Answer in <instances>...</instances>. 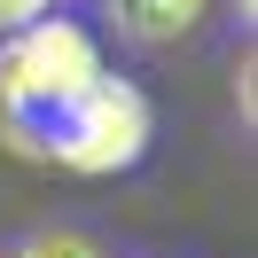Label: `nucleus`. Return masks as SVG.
Returning <instances> with one entry per match:
<instances>
[{
	"label": "nucleus",
	"mask_w": 258,
	"mask_h": 258,
	"mask_svg": "<svg viewBox=\"0 0 258 258\" xmlns=\"http://www.w3.org/2000/svg\"><path fill=\"white\" fill-rule=\"evenodd\" d=\"M94 71H102V47L71 16L16 24V39L0 47V141L32 164H55V133Z\"/></svg>",
	"instance_id": "1"
},
{
	"label": "nucleus",
	"mask_w": 258,
	"mask_h": 258,
	"mask_svg": "<svg viewBox=\"0 0 258 258\" xmlns=\"http://www.w3.org/2000/svg\"><path fill=\"white\" fill-rule=\"evenodd\" d=\"M149 133H157V117H149V94L133 79H110V71H94V79L79 86V102H71L63 133H55V164H71V172H125V164L149 157Z\"/></svg>",
	"instance_id": "2"
},
{
	"label": "nucleus",
	"mask_w": 258,
	"mask_h": 258,
	"mask_svg": "<svg viewBox=\"0 0 258 258\" xmlns=\"http://www.w3.org/2000/svg\"><path fill=\"white\" fill-rule=\"evenodd\" d=\"M211 0H102V16H110L117 39H133V47H172V39H188L196 24H204Z\"/></svg>",
	"instance_id": "3"
},
{
	"label": "nucleus",
	"mask_w": 258,
	"mask_h": 258,
	"mask_svg": "<svg viewBox=\"0 0 258 258\" xmlns=\"http://www.w3.org/2000/svg\"><path fill=\"white\" fill-rule=\"evenodd\" d=\"M16 258H102V250H94L86 235H32Z\"/></svg>",
	"instance_id": "4"
},
{
	"label": "nucleus",
	"mask_w": 258,
	"mask_h": 258,
	"mask_svg": "<svg viewBox=\"0 0 258 258\" xmlns=\"http://www.w3.org/2000/svg\"><path fill=\"white\" fill-rule=\"evenodd\" d=\"M55 0H0V32H16V24H32V16H47Z\"/></svg>",
	"instance_id": "5"
}]
</instances>
